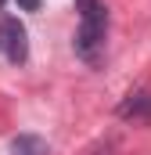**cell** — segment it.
Returning <instances> with one entry per match:
<instances>
[{"instance_id": "obj_2", "label": "cell", "mask_w": 151, "mask_h": 155, "mask_svg": "<svg viewBox=\"0 0 151 155\" xmlns=\"http://www.w3.org/2000/svg\"><path fill=\"white\" fill-rule=\"evenodd\" d=\"M0 54L11 65H25L29 58V33L18 18H0Z\"/></svg>"}, {"instance_id": "obj_6", "label": "cell", "mask_w": 151, "mask_h": 155, "mask_svg": "<svg viewBox=\"0 0 151 155\" xmlns=\"http://www.w3.org/2000/svg\"><path fill=\"white\" fill-rule=\"evenodd\" d=\"M18 4H25L29 11H36V7H40V0H18Z\"/></svg>"}, {"instance_id": "obj_1", "label": "cell", "mask_w": 151, "mask_h": 155, "mask_svg": "<svg viewBox=\"0 0 151 155\" xmlns=\"http://www.w3.org/2000/svg\"><path fill=\"white\" fill-rule=\"evenodd\" d=\"M79 7V29H76V54L86 65H101L104 43H108V7L101 0H76Z\"/></svg>"}, {"instance_id": "obj_3", "label": "cell", "mask_w": 151, "mask_h": 155, "mask_svg": "<svg viewBox=\"0 0 151 155\" xmlns=\"http://www.w3.org/2000/svg\"><path fill=\"white\" fill-rule=\"evenodd\" d=\"M119 119H133V123H140V119H151V90H133V94H126L122 101H119Z\"/></svg>"}, {"instance_id": "obj_4", "label": "cell", "mask_w": 151, "mask_h": 155, "mask_svg": "<svg viewBox=\"0 0 151 155\" xmlns=\"http://www.w3.org/2000/svg\"><path fill=\"white\" fill-rule=\"evenodd\" d=\"M11 155H50V148L40 134H18L11 141Z\"/></svg>"}, {"instance_id": "obj_5", "label": "cell", "mask_w": 151, "mask_h": 155, "mask_svg": "<svg viewBox=\"0 0 151 155\" xmlns=\"http://www.w3.org/2000/svg\"><path fill=\"white\" fill-rule=\"evenodd\" d=\"M112 152H115V141H112V137H108V141L101 137V141H94V144L86 148V155H112Z\"/></svg>"}, {"instance_id": "obj_7", "label": "cell", "mask_w": 151, "mask_h": 155, "mask_svg": "<svg viewBox=\"0 0 151 155\" xmlns=\"http://www.w3.org/2000/svg\"><path fill=\"white\" fill-rule=\"evenodd\" d=\"M0 4H4V0H0Z\"/></svg>"}]
</instances>
